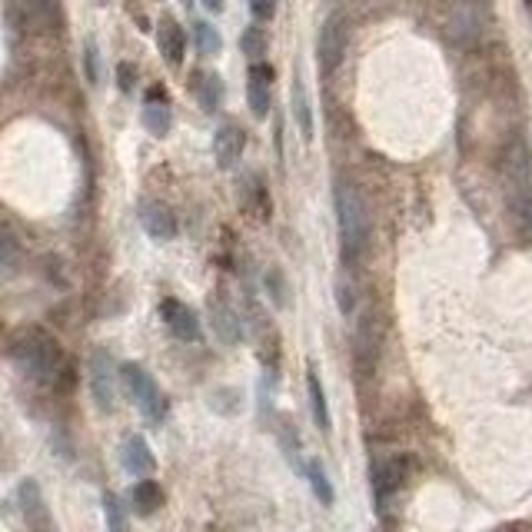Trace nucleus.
I'll use <instances>...</instances> for the list:
<instances>
[{
	"label": "nucleus",
	"instance_id": "nucleus-1",
	"mask_svg": "<svg viewBox=\"0 0 532 532\" xmlns=\"http://www.w3.org/2000/svg\"><path fill=\"white\" fill-rule=\"evenodd\" d=\"M7 356L24 377L34 379V383H40V386H54L57 377L64 373L60 343H57L47 330H40V326H20V330L10 336Z\"/></svg>",
	"mask_w": 532,
	"mask_h": 532
},
{
	"label": "nucleus",
	"instance_id": "nucleus-2",
	"mask_svg": "<svg viewBox=\"0 0 532 532\" xmlns=\"http://www.w3.org/2000/svg\"><path fill=\"white\" fill-rule=\"evenodd\" d=\"M336 203V227H340V253L343 266H356L369 250V210L367 200L349 180H336L333 190Z\"/></svg>",
	"mask_w": 532,
	"mask_h": 532
},
{
	"label": "nucleus",
	"instance_id": "nucleus-3",
	"mask_svg": "<svg viewBox=\"0 0 532 532\" xmlns=\"http://www.w3.org/2000/svg\"><path fill=\"white\" fill-rule=\"evenodd\" d=\"M120 379L127 386L130 399L137 406L140 413L147 416L150 422H160L166 416V399L160 393V386L154 383L147 369L140 367V363H127V367H120Z\"/></svg>",
	"mask_w": 532,
	"mask_h": 532
},
{
	"label": "nucleus",
	"instance_id": "nucleus-4",
	"mask_svg": "<svg viewBox=\"0 0 532 532\" xmlns=\"http://www.w3.org/2000/svg\"><path fill=\"white\" fill-rule=\"evenodd\" d=\"M346 40H349V24L343 14H330L320 27V44H316V57H320L323 77H330L346 57Z\"/></svg>",
	"mask_w": 532,
	"mask_h": 532
},
{
	"label": "nucleus",
	"instance_id": "nucleus-5",
	"mask_svg": "<svg viewBox=\"0 0 532 532\" xmlns=\"http://www.w3.org/2000/svg\"><path fill=\"white\" fill-rule=\"evenodd\" d=\"M416 469V459L413 456H393V459H379L377 466H373V493H377V505L379 509H386V503H389V495L399 493V486H403L406 479H410V473Z\"/></svg>",
	"mask_w": 532,
	"mask_h": 532
},
{
	"label": "nucleus",
	"instance_id": "nucleus-6",
	"mask_svg": "<svg viewBox=\"0 0 532 532\" xmlns=\"http://www.w3.org/2000/svg\"><path fill=\"white\" fill-rule=\"evenodd\" d=\"M117 367H113V356L107 349H93L90 356V389H93V399L101 410L111 413L113 410V399H117Z\"/></svg>",
	"mask_w": 532,
	"mask_h": 532
},
{
	"label": "nucleus",
	"instance_id": "nucleus-7",
	"mask_svg": "<svg viewBox=\"0 0 532 532\" xmlns=\"http://www.w3.org/2000/svg\"><path fill=\"white\" fill-rule=\"evenodd\" d=\"M247 101L257 120H266L270 101H273V67L266 60H253L247 70Z\"/></svg>",
	"mask_w": 532,
	"mask_h": 532
},
{
	"label": "nucleus",
	"instance_id": "nucleus-8",
	"mask_svg": "<svg viewBox=\"0 0 532 532\" xmlns=\"http://www.w3.org/2000/svg\"><path fill=\"white\" fill-rule=\"evenodd\" d=\"M137 217H140V227L147 229V237H154L156 243H170V239H176V233H180L174 210L160 200H144Z\"/></svg>",
	"mask_w": 532,
	"mask_h": 532
},
{
	"label": "nucleus",
	"instance_id": "nucleus-9",
	"mask_svg": "<svg viewBox=\"0 0 532 532\" xmlns=\"http://www.w3.org/2000/svg\"><path fill=\"white\" fill-rule=\"evenodd\" d=\"M160 316H164L166 330L174 333L176 340H184V343L200 340V316H197L184 300H174V296L164 300V303H160Z\"/></svg>",
	"mask_w": 532,
	"mask_h": 532
},
{
	"label": "nucleus",
	"instance_id": "nucleus-10",
	"mask_svg": "<svg viewBox=\"0 0 532 532\" xmlns=\"http://www.w3.org/2000/svg\"><path fill=\"white\" fill-rule=\"evenodd\" d=\"M243 150H247V130L239 127V123H233V120L220 123L217 137H213V156H217L220 170H233L239 164Z\"/></svg>",
	"mask_w": 532,
	"mask_h": 532
},
{
	"label": "nucleus",
	"instance_id": "nucleus-11",
	"mask_svg": "<svg viewBox=\"0 0 532 532\" xmlns=\"http://www.w3.org/2000/svg\"><path fill=\"white\" fill-rule=\"evenodd\" d=\"M207 310H210L213 333H217L227 346H237V343L243 340V320H239V313L233 310L227 300H220V296H213L210 303H207Z\"/></svg>",
	"mask_w": 532,
	"mask_h": 532
},
{
	"label": "nucleus",
	"instance_id": "nucleus-12",
	"mask_svg": "<svg viewBox=\"0 0 532 532\" xmlns=\"http://www.w3.org/2000/svg\"><path fill=\"white\" fill-rule=\"evenodd\" d=\"M140 120H144V127H147L154 137H166V133H170V127H174V107L166 101L164 87H154V90L147 93V103H144Z\"/></svg>",
	"mask_w": 532,
	"mask_h": 532
},
{
	"label": "nucleus",
	"instance_id": "nucleus-13",
	"mask_svg": "<svg viewBox=\"0 0 532 532\" xmlns=\"http://www.w3.org/2000/svg\"><path fill=\"white\" fill-rule=\"evenodd\" d=\"M239 203H243V210L257 223L270 220V190H266L263 176L243 174V180H239Z\"/></svg>",
	"mask_w": 532,
	"mask_h": 532
},
{
	"label": "nucleus",
	"instance_id": "nucleus-14",
	"mask_svg": "<svg viewBox=\"0 0 532 532\" xmlns=\"http://www.w3.org/2000/svg\"><path fill=\"white\" fill-rule=\"evenodd\" d=\"M156 47H160V57H164L170 67L184 64L186 34L174 17H160V24H156Z\"/></svg>",
	"mask_w": 532,
	"mask_h": 532
},
{
	"label": "nucleus",
	"instance_id": "nucleus-15",
	"mask_svg": "<svg viewBox=\"0 0 532 532\" xmlns=\"http://www.w3.org/2000/svg\"><path fill=\"white\" fill-rule=\"evenodd\" d=\"M120 463L130 476H150L156 469V459L150 452V442L144 436H127L123 440V452H120Z\"/></svg>",
	"mask_w": 532,
	"mask_h": 532
},
{
	"label": "nucleus",
	"instance_id": "nucleus-16",
	"mask_svg": "<svg viewBox=\"0 0 532 532\" xmlns=\"http://www.w3.org/2000/svg\"><path fill=\"white\" fill-rule=\"evenodd\" d=\"M353 367L359 379H369L377 369V336L369 330V323H359L356 336H353Z\"/></svg>",
	"mask_w": 532,
	"mask_h": 532
},
{
	"label": "nucleus",
	"instance_id": "nucleus-17",
	"mask_svg": "<svg viewBox=\"0 0 532 532\" xmlns=\"http://www.w3.org/2000/svg\"><path fill=\"white\" fill-rule=\"evenodd\" d=\"M190 90H193V97H197V103H200L207 113L220 111L223 107V80L217 74H210V70H193Z\"/></svg>",
	"mask_w": 532,
	"mask_h": 532
},
{
	"label": "nucleus",
	"instance_id": "nucleus-18",
	"mask_svg": "<svg viewBox=\"0 0 532 532\" xmlns=\"http://www.w3.org/2000/svg\"><path fill=\"white\" fill-rule=\"evenodd\" d=\"M17 495H20V505H24V519H27V526H34V529H50V516H47L44 493H40L37 483H34V479H24Z\"/></svg>",
	"mask_w": 532,
	"mask_h": 532
},
{
	"label": "nucleus",
	"instance_id": "nucleus-19",
	"mask_svg": "<svg viewBox=\"0 0 532 532\" xmlns=\"http://www.w3.org/2000/svg\"><path fill=\"white\" fill-rule=\"evenodd\" d=\"M290 111H293V120H296V130H300V137L310 144L313 140V107H310V93H306V83L300 77H293V87H290Z\"/></svg>",
	"mask_w": 532,
	"mask_h": 532
},
{
	"label": "nucleus",
	"instance_id": "nucleus-20",
	"mask_svg": "<svg viewBox=\"0 0 532 532\" xmlns=\"http://www.w3.org/2000/svg\"><path fill=\"white\" fill-rule=\"evenodd\" d=\"M306 393H310V410H313L316 426H320L323 432H330L333 430L330 403H326V389H323V383H320V373L313 367H310V373H306Z\"/></svg>",
	"mask_w": 532,
	"mask_h": 532
},
{
	"label": "nucleus",
	"instance_id": "nucleus-21",
	"mask_svg": "<svg viewBox=\"0 0 532 532\" xmlns=\"http://www.w3.org/2000/svg\"><path fill=\"white\" fill-rule=\"evenodd\" d=\"M130 503H133V509H137L140 516H154L160 505H164V489L156 486L154 479L140 476V483L133 486V493H130Z\"/></svg>",
	"mask_w": 532,
	"mask_h": 532
},
{
	"label": "nucleus",
	"instance_id": "nucleus-22",
	"mask_svg": "<svg viewBox=\"0 0 532 532\" xmlns=\"http://www.w3.org/2000/svg\"><path fill=\"white\" fill-rule=\"evenodd\" d=\"M306 483H310V489H313V495L320 499L323 505H333L336 503V493H333V483H330V476H326V469H323V463L320 459H310L306 463Z\"/></svg>",
	"mask_w": 532,
	"mask_h": 532
},
{
	"label": "nucleus",
	"instance_id": "nucleus-23",
	"mask_svg": "<svg viewBox=\"0 0 532 532\" xmlns=\"http://www.w3.org/2000/svg\"><path fill=\"white\" fill-rule=\"evenodd\" d=\"M263 286H266L270 303H273L276 310H286V306H290V283H286V276H283V270H280V266H266Z\"/></svg>",
	"mask_w": 532,
	"mask_h": 532
},
{
	"label": "nucleus",
	"instance_id": "nucleus-24",
	"mask_svg": "<svg viewBox=\"0 0 532 532\" xmlns=\"http://www.w3.org/2000/svg\"><path fill=\"white\" fill-rule=\"evenodd\" d=\"M193 37H197V50H200L203 57H217V54L223 50L220 30L210 27L207 20H200V24H193Z\"/></svg>",
	"mask_w": 532,
	"mask_h": 532
},
{
	"label": "nucleus",
	"instance_id": "nucleus-25",
	"mask_svg": "<svg viewBox=\"0 0 532 532\" xmlns=\"http://www.w3.org/2000/svg\"><path fill=\"white\" fill-rule=\"evenodd\" d=\"M239 50L250 57V64H253V60H263L266 50H270L266 30H260V27H247V30H243V34H239Z\"/></svg>",
	"mask_w": 532,
	"mask_h": 532
},
{
	"label": "nucleus",
	"instance_id": "nucleus-26",
	"mask_svg": "<svg viewBox=\"0 0 532 532\" xmlns=\"http://www.w3.org/2000/svg\"><path fill=\"white\" fill-rule=\"evenodd\" d=\"M17 266H20V247H17V237L7 227L4 229V280H10V276L17 273Z\"/></svg>",
	"mask_w": 532,
	"mask_h": 532
},
{
	"label": "nucleus",
	"instance_id": "nucleus-27",
	"mask_svg": "<svg viewBox=\"0 0 532 532\" xmlns=\"http://www.w3.org/2000/svg\"><path fill=\"white\" fill-rule=\"evenodd\" d=\"M103 519H107V526H111V529H123V526H127L123 505H120V499L113 493L103 495Z\"/></svg>",
	"mask_w": 532,
	"mask_h": 532
},
{
	"label": "nucleus",
	"instance_id": "nucleus-28",
	"mask_svg": "<svg viewBox=\"0 0 532 532\" xmlns=\"http://www.w3.org/2000/svg\"><path fill=\"white\" fill-rule=\"evenodd\" d=\"M83 67H87V80L101 83V54H97V44H93V40L83 44Z\"/></svg>",
	"mask_w": 532,
	"mask_h": 532
},
{
	"label": "nucleus",
	"instance_id": "nucleus-29",
	"mask_svg": "<svg viewBox=\"0 0 532 532\" xmlns=\"http://www.w3.org/2000/svg\"><path fill=\"white\" fill-rule=\"evenodd\" d=\"M117 83L123 93H130L133 87H137V67L130 64V60H120L117 64Z\"/></svg>",
	"mask_w": 532,
	"mask_h": 532
},
{
	"label": "nucleus",
	"instance_id": "nucleus-30",
	"mask_svg": "<svg viewBox=\"0 0 532 532\" xmlns=\"http://www.w3.org/2000/svg\"><path fill=\"white\" fill-rule=\"evenodd\" d=\"M336 303H340V313L343 316H349V313H353V286L349 283H336Z\"/></svg>",
	"mask_w": 532,
	"mask_h": 532
},
{
	"label": "nucleus",
	"instance_id": "nucleus-31",
	"mask_svg": "<svg viewBox=\"0 0 532 532\" xmlns=\"http://www.w3.org/2000/svg\"><path fill=\"white\" fill-rule=\"evenodd\" d=\"M250 10L257 20H270L276 14V0H250Z\"/></svg>",
	"mask_w": 532,
	"mask_h": 532
},
{
	"label": "nucleus",
	"instance_id": "nucleus-32",
	"mask_svg": "<svg viewBox=\"0 0 532 532\" xmlns=\"http://www.w3.org/2000/svg\"><path fill=\"white\" fill-rule=\"evenodd\" d=\"M203 7L210 10V14H220V10H223V0H203Z\"/></svg>",
	"mask_w": 532,
	"mask_h": 532
},
{
	"label": "nucleus",
	"instance_id": "nucleus-33",
	"mask_svg": "<svg viewBox=\"0 0 532 532\" xmlns=\"http://www.w3.org/2000/svg\"><path fill=\"white\" fill-rule=\"evenodd\" d=\"M523 4H526V14L532 17V0H523Z\"/></svg>",
	"mask_w": 532,
	"mask_h": 532
}]
</instances>
